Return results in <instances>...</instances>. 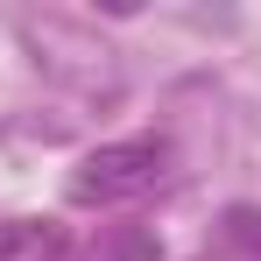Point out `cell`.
I'll return each instance as SVG.
<instances>
[{"label":"cell","instance_id":"obj_1","mask_svg":"<svg viewBox=\"0 0 261 261\" xmlns=\"http://www.w3.org/2000/svg\"><path fill=\"white\" fill-rule=\"evenodd\" d=\"M163 176H170V141H163V134H127V141L85 148L78 170H71V184H64V198H71L78 212H113V205L148 198Z\"/></svg>","mask_w":261,"mask_h":261},{"label":"cell","instance_id":"obj_2","mask_svg":"<svg viewBox=\"0 0 261 261\" xmlns=\"http://www.w3.org/2000/svg\"><path fill=\"white\" fill-rule=\"evenodd\" d=\"M64 254V226L49 219H0V261H57Z\"/></svg>","mask_w":261,"mask_h":261}]
</instances>
